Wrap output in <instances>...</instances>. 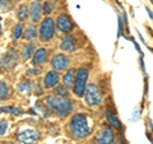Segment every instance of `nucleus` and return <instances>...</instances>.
<instances>
[{
	"mask_svg": "<svg viewBox=\"0 0 153 144\" xmlns=\"http://www.w3.org/2000/svg\"><path fill=\"white\" fill-rule=\"evenodd\" d=\"M44 105L59 117H65L73 112V103L70 99H68V97H60L56 94L47 96L44 101Z\"/></svg>",
	"mask_w": 153,
	"mask_h": 144,
	"instance_id": "obj_1",
	"label": "nucleus"
},
{
	"mask_svg": "<svg viewBox=\"0 0 153 144\" xmlns=\"http://www.w3.org/2000/svg\"><path fill=\"white\" fill-rule=\"evenodd\" d=\"M69 130L73 138L75 139L87 138L91 133L88 117L84 114H75L69 122Z\"/></svg>",
	"mask_w": 153,
	"mask_h": 144,
	"instance_id": "obj_2",
	"label": "nucleus"
},
{
	"mask_svg": "<svg viewBox=\"0 0 153 144\" xmlns=\"http://www.w3.org/2000/svg\"><path fill=\"white\" fill-rule=\"evenodd\" d=\"M84 101L88 106H97L103 101V94L100 91V88L94 83H89L88 85H85L84 89Z\"/></svg>",
	"mask_w": 153,
	"mask_h": 144,
	"instance_id": "obj_3",
	"label": "nucleus"
},
{
	"mask_svg": "<svg viewBox=\"0 0 153 144\" xmlns=\"http://www.w3.org/2000/svg\"><path fill=\"white\" fill-rule=\"evenodd\" d=\"M88 69L85 68H80L76 73V79H74L73 83V92L76 97H82L85 89V85H87V80H88Z\"/></svg>",
	"mask_w": 153,
	"mask_h": 144,
	"instance_id": "obj_4",
	"label": "nucleus"
},
{
	"mask_svg": "<svg viewBox=\"0 0 153 144\" xmlns=\"http://www.w3.org/2000/svg\"><path fill=\"white\" fill-rule=\"evenodd\" d=\"M55 35V22L50 17H46L41 22L40 26V40L41 41H50Z\"/></svg>",
	"mask_w": 153,
	"mask_h": 144,
	"instance_id": "obj_5",
	"label": "nucleus"
},
{
	"mask_svg": "<svg viewBox=\"0 0 153 144\" xmlns=\"http://www.w3.org/2000/svg\"><path fill=\"white\" fill-rule=\"evenodd\" d=\"M94 142L97 144H112L115 142V135L112 129L107 124H103L101 129L94 135Z\"/></svg>",
	"mask_w": 153,
	"mask_h": 144,
	"instance_id": "obj_6",
	"label": "nucleus"
},
{
	"mask_svg": "<svg viewBox=\"0 0 153 144\" xmlns=\"http://www.w3.org/2000/svg\"><path fill=\"white\" fill-rule=\"evenodd\" d=\"M41 137V133L35 129H26L17 134V140L21 144H35Z\"/></svg>",
	"mask_w": 153,
	"mask_h": 144,
	"instance_id": "obj_7",
	"label": "nucleus"
},
{
	"mask_svg": "<svg viewBox=\"0 0 153 144\" xmlns=\"http://www.w3.org/2000/svg\"><path fill=\"white\" fill-rule=\"evenodd\" d=\"M17 61H18L17 50L9 49L5 54L1 56V59H0V68L5 69V70H10L17 65Z\"/></svg>",
	"mask_w": 153,
	"mask_h": 144,
	"instance_id": "obj_8",
	"label": "nucleus"
},
{
	"mask_svg": "<svg viewBox=\"0 0 153 144\" xmlns=\"http://www.w3.org/2000/svg\"><path fill=\"white\" fill-rule=\"evenodd\" d=\"M56 26H57V30L63 33H70L74 30V23L71 21V18L69 16H66V14H61V16L57 17Z\"/></svg>",
	"mask_w": 153,
	"mask_h": 144,
	"instance_id": "obj_9",
	"label": "nucleus"
},
{
	"mask_svg": "<svg viewBox=\"0 0 153 144\" xmlns=\"http://www.w3.org/2000/svg\"><path fill=\"white\" fill-rule=\"evenodd\" d=\"M69 64H70L69 59L65 55H63V54L55 55L54 57H52V60H51V65H52V68H54L55 71L65 70L69 66Z\"/></svg>",
	"mask_w": 153,
	"mask_h": 144,
	"instance_id": "obj_10",
	"label": "nucleus"
},
{
	"mask_svg": "<svg viewBox=\"0 0 153 144\" xmlns=\"http://www.w3.org/2000/svg\"><path fill=\"white\" fill-rule=\"evenodd\" d=\"M60 80V75L57 71L52 70V71H49L46 73L45 78H44V85L46 88H52V87H56L57 83Z\"/></svg>",
	"mask_w": 153,
	"mask_h": 144,
	"instance_id": "obj_11",
	"label": "nucleus"
},
{
	"mask_svg": "<svg viewBox=\"0 0 153 144\" xmlns=\"http://www.w3.org/2000/svg\"><path fill=\"white\" fill-rule=\"evenodd\" d=\"M46 60H47V50L46 49H38L35 54H33L32 64L35 66H38V65L45 64Z\"/></svg>",
	"mask_w": 153,
	"mask_h": 144,
	"instance_id": "obj_12",
	"label": "nucleus"
},
{
	"mask_svg": "<svg viewBox=\"0 0 153 144\" xmlns=\"http://www.w3.org/2000/svg\"><path fill=\"white\" fill-rule=\"evenodd\" d=\"M106 120L107 122L111 125L112 128H115L116 130H121L123 129V124L121 121L117 119V116L115 115L114 111H111V110H106Z\"/></svg>",
	"mask_w": 153,
	"mask_h": 144,
	"instance_id": "obj_13",
	"label": "nucleus"
},
{
	"mask_svg": "<svg viewBox=\"0 0 153 144\" xmlns=\"http://www.w3.org/2000/svg\"><path fill=\"white\" fill-rule=\"evenodd\" d=\"M75 41L74 38L71 36H65L63 40H61V44H60V49L63 51H66V52H73L75 50Z\"/></svg>",
	"mask_w": 153,
	"mask_h": 144,
	"instance_id": "obj_14",
	"label": "nucleus"
},
{
	"mask_svg": "<svg viewBox=\"0 0 153 144\" xmlns=\"http://www.w3.org/2000/svg\"><path fill=\"white\" fill-rule=\"evenodd\" d=\"M30 14H31V19L33 22H37L40 21L41 18V14H42V9H41V1L40 0H36L31 4V10H30Z\"/></svg>",
	"mask_w": 153,
	"mask_h": 144,
	"instance_id": "obj_15",
	"label": "nucleus"
},
{
	"mask_svg": "<svg viewBox=\"0 0 153 144\" xmlns=\"http://www.w3.org/2000/svg\"><path fill=\"white\" fill-rule=\"evenodd\" d=\"M75 74H76V70L75 69H69L63 76V83L65 87H70L73 85L74 83V79H75Z\"/></svg>",
	"mask_w": 153,
	"mask_h": 144,
	"instance_id": "obj_16",
	"label": "nucleus"
},
{
	"mask_svg": "<svg viewBox=\"0 0 153 144\" xmlns=\"http://www.w3.org/2000/svg\"><path fill=\"white\" fill-rule=\"evenodd\" d=\"M0 112H7V114H13V115H23L25 110L21 107H14V106H5V107H0Z\"/></svg>",
	"mask_w": 153,
	"mask_h": 144,
	"instance_id": "obj_17",
	"label": "nucleus"
},
{
	"mask_svg": "<svg viewBox=\"0 0 153 144\" xmlns=\"http://www.w3.org/2000/svg\"><path fill=\"white\" fill-rule=\"evenodd\" d=\"M17 88L19 92L22 93H26V94H30L32 92V83L31 82H19Z\"/></svg>",
	"mask_w": 153,
	"mask_h": 144,
	"instance_id": "obj_18",
	"label": "nucleus"
},
{
	"mask_svg": "<svg viewBox=\"0 0 153 144\" xmlns=\"http://www.w3.org/2000/svg\"><path fill=\"white\" fill-rule=\"evenodd\" d=\"M33 51H35V46L32 44H27L25 47H23V51H22V59L23 60H28L30 57L32 56Z\"/></svg>",
	"mask_w": 153,
	"mask_h": 144,
	"instance_id": "obj_19",
	"label": "nucleus"
},
{
	"mask_svg": "<svg viewBox=\"0 0 153 144\" xmlns=\"http://www.w3.org/2000/svg\"><path fill=\"white\" fill-rule=\"evenodd\" d=\"M22 32H23V26H22V23H18V24H16V26H14V28H13L12 40L13 41H17L18 38L22 36Z\"/></svg>",
	"mask_w": 153,
	"mask_h": 144,
	"instance_id": "obj_20",
	"label": "nucleus"
},
{
	"mask_svg": "<svg viewBox=\"0 0 153 144\" xmlns=\"http://www.w3.org/2000/svg\"><path fill=\"white\" fill-rule=\"evenodd\" d=\"M9 96V85L5 83V82L0 80V101L5 99Z\"/></svg>",
	"mask_w": 153,
	"mask_h": 144,
	"instance_id": "obj_21",
	"label": "nucleus"
},
{
	"mask_svg": "<svg viewBox=\"0 0 153 144\" xmlns=\"http://www.w3.org/2000/svg\"><path fill=\"white\" fill-rule=\"evenodd\" d=\"M36 27L35 26H30V27H28L27 28V30H26V32H25V38H26V40H28V41H32V40H35V38H36V35H37V33H36Z\"/></svg>",
	"mask_w": 153,
	"mask_h": 144,
	"instance_id": "obj_22",
	"label": "nucleus"
},
{
	"mask_svg": "<svg viewBox=\"0 0 153 144\" xmlns=\"http://www.w3.org/2000/svg\"><path fill=\"white\" fill-rule=\"evenodd\" d=\"M27 16H28V7L26 5V4H22L18 9L17 17H18L19 21H25V19L27 18Z\"/></svg>",
	"mask_w": 153,
	"mask_h": 144,
	"instance_id": "obj_23",
	"label": "nucleus"
},
{
	"mask_svg": "<svg viewBox=\"0 0 153 144\" xmlns=\"http://www.w3.org/2000/svg\"><path fill=\"white\" fill-rule=\"evenodd\" d=\"M55 94L56 96H60V97H68L69 96V91H68V87H65V85H56L55 88Z\"/></svg>",
	"mask_w": 153,
	"mask_h": 144,
	"instance_id": "obj_24",
	"label": "nucleus"
},
{
	"mask_svg": "<svg viewBox=\"0 0 153 144\" xmlns=\"http://www.w3.org/2000/svg\"><path fill=\"white\" fill-rule=\"evenodd\" d=\"M42 9V13L45 14V16H49V14L54 10V5L49 1V0H46L45 4H44V8H41Z\"/></svg>",
	"mask_w": 153,
	"mask_h": 144,
	"instance_id": "obj_25",
	"label": "nucleus"
},
{
	"mask_svg": "<svg viewBox=\"0 0 153 144\" xmlns=\"http://www.w3.org/2000/svg\"><path fill=\"white\" fill-rule=\"evenodd\" d=\"M8 129V121L7 120H0V137H3L7 133Z\"/></svg>",
	"mask_w": 153,
	"mask_h": 144,
	"instance_id": "obj_26",
	"label": "nucleus"
},
{
	"mask_svg": "<svg viewBox=\"0 0 153 144\" xmlns=\"http://www.w3.org/2000/svg\"><path fill=\"white\" fill-rule=\"evenodd\" d=\"M117 23H119V32H117V38L123 36V33H124V27H123V18L119 16L117 17Z\"/></svg>",
	"mask_w": 153,
	"mask_h": 144,
	"instance_id": "obj_27",
	"label": "nucleus"
},
{
	"mask_svg": "<svg viewBox=\"0 0 153 144\" xmlns=\"http://www.w3.org/2000/svg\"><path fill=\"white\" fill-rule=\"evenodd\" d=\"M9 9V3L7 0H0V12H7Z\"/></svg>",
	"mask_w": 153,
	"mask_h": 144,
	"instance_id": "obj_28",
	"label": "nucleus"
},
{
	"mask_svg": "<svg viewBox=\"0 0 153 144\" xmlns=\"http://www.w3.org/2000/svg\"><path fill=\"white\" fill-rule=\"evenodd\" d=\"M40 74V70L38 69H32V70H28L27 73H26V75H38Z\"/></svg>",
	"mask_w": 153,
	"mask_h": 144,
	"instance_id": "obj_29",
	"label": "nucleus"
},
{
	"mask_svg": "<svg viewBox=\"0 0 153 144\" xmlns=\"http://www.w3.org/2000/svg\"><path fill=\"white\" fill-rule=\"evenodd\" d=\"M35 93H36L37 96H41L42 93H44V88H42L40 84H37V85H36V92H35Z\"/></svg>",
	"mask_w": 153,
	"mask_h": 144,
	"instance_id": "obj_30",
	"label": "nucleus"
},
{
	"mask_svg": "<svg viewBox=\"0 0 153 144\" xmlns=\"http://www.w3.org/2000/svg\"><path fill=\"white\" fill-rule=\"evenodd\" d=\"M146 9H147V13H148V16H149V18L152 19V18H153V16H152V10H151V9H149V8H148V7H147Z\"/></svg>",
	"mask_w": 153,
	"mask_h": 144,
	"instance_id": "obj_31",
	"label": "nucleus"
},
{
	"mask_svg": "<svg viewBox=\"0 0 153 144\" xmlns=\"http://www.w3.org/2000/svg\"><path fill=\"white\" fill-rule=\"evenodd\" d=\"M1 33H3V30H1V26H0V37H1Z\"/></svg>",
	"mask_w": 153,
	"mask_h": 144,
	"instance_id": "obj_32",
	"label": "nucleus"
},
{
	"mask_svg": "<svg viewBox=\"0 0 153 144\" xmlns=\"http://www.w3.org/2000/svg\"><path fill=\"white\" fill-rule=\"evenodd\" d=\"M151 1H153V0H151Z\"/></svg>",
	"mask_w": 153,
	"mask_h": 144,
	"instance_id": "obj_33",
	"label": "nucleus"
}]
</instances>
